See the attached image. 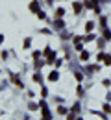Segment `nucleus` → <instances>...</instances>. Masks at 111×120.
Instances as JSON below:
<instances>
[{"label":"nucleus","instance_id":"20e7f679","mask_svg":"<svg viewBox=\"0 0 111 120\" xmlns=\"http://www.w3.org/2000/svg\"><path fill=\"white\" fill-rule=\"evenodd\" d=\"M93 26H95L93 22H87V31H91V30H93Z\"/></svg>","mask_w":111,"mask_h":120},{"label":"nucleus","instance_id":"7ed1b4c3","mask_svg":"<svg viewBox=\"0 0 111 120\" xmlns=\"http://www.w3.org/2000/svg\"><path fill=\"white\" fill-rule=\"evenodd\" d=\"M80 9H81V6H80V4H74V11H76V13H80Z\"/></svg>","mask_w":111,"mask_h":120},{"label":"nucleus","instance_id":"f03ea898","mask_svg":"<svg viewBox=\"0 0 111 120\" xmlns=\"http://www.w3.org/2000/svg\"><path fill=\"white\" fill-rule=\"evenodd\" d=\"M48 79H52V81H56V79H57V72H52V74L48 76Z\"/></svg>","mask_w":111,"mask_h":120},{"label":"nucleus","instance_id":"f257e3e1","mask_svg":"<svg viewBox=\"0 0 111 120\" xmlns=\"http://www.w3.org/2000/svg\"><path fill=\"white\" fill-rule=\"evenodd\" d=\"M30 9H32V11H37V9H39V6H37V2H32V4H30Z\"/></svg>","mask_w":111,"mask_h":120}]
</instances>
